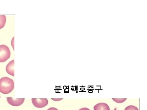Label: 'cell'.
Segmentation results:
<instances>
[{
    "label": "cell",
    "instance_id": "obj_2",
    "mask_svg": "<svg viewBox=\"0 0 147 110\" xmlns=\"http://www.w3.org/2000/svg\"><path fill=\"white\" fill-rule=\"evenodd\" d=\"M10 50L7 46L5 45H0V62L6 61L10 58Z\"/></svg>",
    "mask_w": 147,
    "mask_h": 110
},
{
    "label": "cell",
    "instance_id": "obj_7",
    "mask_svg": "<svg viewBox=\"0 0 147 110\" xmlns=\"http://www.w3.org/2000/svg\"><path fill=\"white\" fill-rule=\"evenodd\" d=\"M6 17L5 15H0V29H2L5 25Z\"/></svg>",
    "mask_w": 147,
    "mask_h": 110
},
{
    "label": "cell",
    "instance_id": "obj_6",
    "mask_svg": "<svg viewBox=\"0 0 147 110\" xmlns=\"http://www.w3.org/2000/svg\"><path fill=\"white\" fill-rule=\"evenodd\" d=\"M94 110H110L109 106L105 103H100L95 105Z\"/></svg>",
    "mask_w": 147,
    "mask_h": 110
},
{
    "label": "cell",
    "instance_id": "obj_4",
    "mask_svg": "<svg viewBox=\"0 0 147 110\" xmlns=\"http://www.w3.org/2000/svg\"><path fill=\"white\" fill-rule=\"evenodd\" d=\"M7 100L9 105L12 106L18 107L21 106L24 103L25 98H13L9 97H7Z\"/></svg>",
    "mask_w": 147,
    "mask_h": 110
},
{
    "label": "cell",
    "instance_id": "obj_10",
    "mask_svg": "<svg viewBox=\"0 0 147 110\" xmlns=\"http://www.w3.org/2000/svg\"><path fill=\"white\" fill-rule=\"evenodd\" d=\"M14 38H15V37H13V38H12V40H11V45H12V47H13V50L14 51H15V47H14V45H15V44H14Z\"/></svg>",
    "mask_w": 147,
    "mask_h": 110
},
{
    "label": "cell",
    "instance_id": "obj_3",
    "mask_svg": "<svg viewBox=\"0 0 147 110\" xmlns=\"http://www.w3.org/2000/svg\"><path fill=\"white\" fill-rule=\"evenodd\" d=\"M33 105L36 107L42 108L48 105V101L47 98H34L32 99Z\"/></svg>",
    "mask_w": 147,
    "mask_h": 110
},
{
    "label": "cell",
    "instance_id": "obj_5",
    "mask_svg": "<svg viewBox=\"0 0 147 110\" xmlns=\"http://www.w3.org/2000/svg\"><path fill=\"white\" fill-rule=\"evenodd\" d=\"M6 70L7 73L9 75L15 76V60H11L7 64Z\"/></svg>",
    "mask_w": 147,
    "mask_h": 110
},
{
    "label": "cell",
    "instance_id": "obj_12",
    "mask_svg": "<svg viewBox=\"0 0 147 110\" xmlns=\"http://www.w3.org/2000/svg\"><path fill=\"white\" fill-rule=\"evenodd\" d=\"M47 110H58L57 109H56V108L54 107H51L50 108V109H48Z\"/></svg>",
    "mask_w": 147,
    "mask_h": 110
},
{
    "label": "cell",
    "instance_id": "obj_8",
    "mask_svg": "<svg viewBox=\"0 0 147 110\" xmlns=\"http://www.w3.org/2000/svg\"><path fill=\"white\" fill-rule=\"evenodd\" d=\"M113 100H114L115 102H117L118 103H121L123 102H124L125 101H126L127 98H113Z\"/></svg>",
    "mask_w": 147,
    "mask_h": 110
},
{
    "label": "cell",
    "instance_id": "obj_1",
    "mask_svg": "<svg viewBox=\"0 0 147 110\" xmlns=\"http://www.w3.org/2000/svg\"><path fill=\"white\" fill-rule=\"evenodd\" d=\"M15 85L13 80L8 77H3L0 79V92L7 94L12 91Z\"/></svg>",
    "mask_w": 147,
    "mask_h": 110
},
{
    "label": "cell",
    "instance_id": "obj_9",
    "mask_svg": "<svg viewBox=\"0 0 147 110\" xmlns=\"http://www.w3.org/2000/svg\"><path fill=\"white\" fill-rule=\"evenodd\" d=\"M125 110H139V109L133 105H130V106H127L125 109Z\"/></svg>",
    "mask_w": 147,
    "mask_h": 110
},
{
    "label": "cell",
    "instance_id": "obj_11",
    "mask_svg": "<svg viewBox=\"0 0 147 110\" xmlns=\"http://www.w3.org/2000/svg\"><path fill=\"white\" fill-rule=\"evenodd\" d=\"M52 100L55 101H59L62 100L63 99V98H51Z\"/></svg>",
    "mask_w": 147,
    "mask_h": 110
},
{
    "label": "cell",
    "instance_id": "obj_13",
    "mask_svg": "<svg viewBox=\"0 0 147 110\" xmlns=\"http://www.w3.org/2000/svg\"><path fill=\"white\" fill-rule=\"evenodd\" d=\"M79 110H90V109L87 108H83L80 109Z\"/></svg>",
    "mask_w": 147,
    "mask_h": 110
},
{
    "label": "cell",
    "instance_id": "obj_14",
    "mask_svg": "<svg viewBox=\"0 0 147 110\" xmlns=\"http://www.w3.org/2000/svg\"><path fill=\"white\" fill-rule=\"evenodd\" d=\"M0 98H1V97H0Z\"/></svg>",
    "mask_w": 147,
    "mask_h": 110
}]
</instances>
